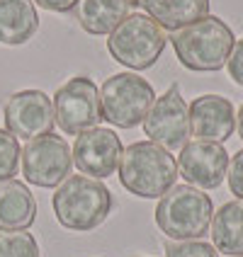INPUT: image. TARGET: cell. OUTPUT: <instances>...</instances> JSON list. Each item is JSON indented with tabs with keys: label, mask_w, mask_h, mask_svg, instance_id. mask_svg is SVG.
<instances>
[{
	"label": "cell",
	"mask_w": 243,
	"mask_h": 257,
	"mask_svg": "<svg viewBox=\"0 0 243 257\" xmlns=\"http://www.w3.org/2000/svg\"><path fill=\"white\" fill-rule=\"evenodd\" d=\"M143 134L151 143H158L166 151H178L187 143L190 134V112L180 95V87L173 85L160 97L153 100L143 119Z\"/></svg>",
	"instance_id": "cell-9"
},
{
	"label": "cell",
	"mask_w": 243,
	"mask_h": 257,
	"mask_svg": "<svg viewBox=\"0 0 243 257\" xmlns=\"http://www.w3.org/2000/svg\"><path fill=\"white\" fill-rule=\"evenodd\" d=\"M0 257H42L37 238L27 230L0 233Z\"/></svg>",
	"instance_id": "cell-19"
},
{
	"label": "cell",
	"mask_w": 243,
	"mask_h": 257,
	"mask_svg": "<svg viewBox=\"0 0 243 257\" xmlns=\"http://www.w3.org/2000/svg\"><path fill=\"white\" fill-rule=\"evenodd\" d=\"M226 68H229L231 80L236 85H243V39H238V42L233 44L229 61H226Z\"/></svg>",
	"instance_id": "cell-23"
},
{
	"label": "cell",
	"mask_w": 243,
	"mask_h": 257,
	"mask_svg": "<svg viewBox=\"0 0 243 257\" xmlns=\"http://www.w3.org/2000/svg\"><path fill=\"white\" fill-rule=\"evenodd\" d=\"M166 257H219V252L204 240H178L166 245Z\"/></svg>",
	"instance_id": "cell-21"
},
{
	"label": "cell",
	"mask_w": 243,
	"mask_h": 257,
	"mask_svg": "<svg viewBox=\"0 0 243 257\" xmlns=\"http://www.w3.org/2000/svg\"><path fill=\"white\" fill-rule=\"evenodd\" d=\"M124 153V146L112 128L95 126L75 136L71 148L73 165L80 170V175H90L93 180H105L115 175L119 168V160Z\"/></svg>",
	"instance_id": "cell-11"
},
{
	"label": "cell",
	"mask_w": 243,
	"mask_h": 257,
	"mask_svg": "<svg viewBox=\"0 0 243 257\" xmlns=\"http://www.w3.org/2000/svg\"><path fill=\"white\" fill-rule=\"evenodd\" d=\"M73 156L63 136L46 134L22 148V175L29 185L54 189L71 177Z\"/></svg>",
	"instance_id": "cell-8"
},
{
	"label": "cell",
	"mask_w": 243,
	"mask_h": 257,
	"mask_svg": "<svg viewBox=\"0 0 243 257\" xmlns=\"http://www.w3.org/2000/svg\"><path fill=\"white\" fill-rule=\"evenodd\" d=\"M214 204L192 185L171 187L156 206V226L173 240H200L212 226Z\"/></svg>",
	"instance_id": "cell-4"
},
{
	"label": "cell",
	"mask_w": 243,
	"mask_h": 257,
	"mask_svg": "<svg viewBox=\"0 0 243 257\" xmlns=\"http://www.w3.org/2000/svg\"><path fill=\"white\" fill-rule=\"evenodd\" d=\"M54 214L56 221L68 230L88 233L100 228L112 211V192L88 175H71L66 182L56 187L54 194Z\"/></svg>",
	"instance_id": "cell-2"
},
{
	"label": "cell",
	"mask_w": 243,
	"mask_h": 257,
	"mask_svg": "<svg viewBox=\"0 0 243 257\" xmlns=\"http://www.w3.org/2000/svg\"><path fill=\"white\" fill-rule=\"evenodd\" d=\"M190 112V134L197 136V141L224 143L231 139L236 128V109L221 95H202L187 104Z\"/></svg>",
	"instance_id": "cell-13"
},
{
	"label": "cell",
	"mask_w": 243,
	"mask_h": 257,
	"mask_svg": "<svg viewBox=\"0 0 243 257\" xmlns=\"http://www.w3.org/2000/svg\"><path fill=\"white\" fill-rule=\"evenodd\" d=\"M212 240L216 252L229 257H243V201H226L212 216Z\"/></svg>",
	"instance_id": "cell-18"
},
{
	"label": "cell",
	"mask_w": 243,
	"mask_h": 257,
	"mask_svg": "<svg viewBox=\"0 0 243 257\" xmlns=\"http://www.w3.org/2000/svg\"><path fill=\"white\" fill-rule=\"evenodd\" d=\"M129 5H139V0H127Z\"/></svg>",
	"instance_id": "cell-26"
},
{
	"label": "cell",
	"mask_w": 243,
	"mask_h": 257,
	"mask_svg": "<svg viewBox=\"0 0 243 257\" xmlns=\"http://www.w3.org/2000/svg\"><path fill=\"white\" fill-rule=\"evenodd\" d=\"M139 5L163 32H178L209 15V0H139Z\"/></svg>",
	"instance_id": "cell-15"
},
{
	"label": "cell",
	"mask_w": 243,
	"mask_h": 257,
	"mask_svg": "<svg viewBox=\"0 0 243 257\" xmlns=\"http://www.w3.org/2000/svg\"><path fill=\"white\" fill-rule=\"evenodd\" d=\"M34 3L42 5L44 10H49V13H71L78 5V0H34Z\"/></svg>",
	"instance_id": "cell-24"
},
{
	"label": "cell",
	"mask_w": 243,
	"mask_h": 257,
	"mask_svg": "<svg viewBox=\"0 0 243 257\" xmlns=\"http://www.w3.org/2000/svg\"><path fill=\"white\" fill-rule=\"evenodd\" d=\"M51 104L54 121L68 136H80L83 131H90L102 121L100 90L88 75H75L66 80L54 92Z\"/></svg>",
	"instance_id": "cell-7"
},
{
	"label": "cell",
	"mask_w": 243,
	"mask_h": 257,
	"mask_svg": "<svg viewBox=\"0 0 243 257\" xmlns=\"http://www.w3.org/2000/svg\"><path fill=\"white\" fill-rule=\"evenodd\" d=\"M127 15V0H78L75 5V17L80 27L95 37H102V34L110 37Z\"/></svg>",
	"instance_id": "cell-17"
},
{
	"label": "cell",
	"mask_w": 243,
	"mask_h": 257,
	"mask_svg": "<svg viewBox=\"0 0 243 257\" xmlns=\"http://www.w3.org/2000/svg\"><path fill=\"white\" fill-rule=\"evenodd\" d=\"M226 177H229L231 194H236V199L243 201V148L238 151V153H233V158L229 160Z\"/></svg>",
	"instance_id": "cell-22"
},
{
	"label": "cell",
	"mask_w": 243,
	"mask_h": 257,
	"mask_svg": "<svg viewBox=\"0 0 243 257\" xmlns=\"http://www.w3.org/2000/svg\"><path fill=\"white\" fill-rule=\"evenodd\" d=\"M20 141L15 139L8 128H0V182L13 180L20 170Z\"/></svg>",
	"instance_id": "cell-20"
},
{
	"label": "cell",
	"mask_w": 243,
	"mask_h": 257,
	"mask_svg": "<svg viewBox=\"0 0 243 257\" xmlns=\"http://www.w3.org/2000/svg\"><path fill=\"white\" fill-rule=\"evenodd\" d=\"M171 44L175 49L178 61L187 71L214 73L226 66L236 39L224 20L207 15L195 25H187V27L173 32Z\"/></svg>",
	"instance_id": "cell-3"
},
{
	"label": "cell",
	"mask_w": 243,
	"mask_h": 257,
	"mask_svg": "<svg viewBox=\"0 0 243 257\" xmlns=\"http://www.w3.org/2000/svg\"><path fill=\"white\" fill-rule=\"evenodd\" d=\"M39 29V13L32 0H0V44H27Z\"/></svg>",
	"instance_id": "cell-16"
},
{
	"label": "cell",
	"mask_w": 243,
	"mask_h": 257,
	"mask_svg": "<svg viewBox=\"0 0 243 257\" xmlns=\"http://www.w3.org/2000/svg\"><path fill=\"white\" fill-rule=\"evenodd\" d=\"M229 160L231 158L221 143L190 141L180 148L178 172L185 177L187 185L197 189H216L226 177Z\"/></svg>",
	"instance_id": "cell-12"
},
{
	"label": "cell",
	"mask_w": 243,
	"mask_h": 257,
	"mask_svg": "<svg viewBox=\"0 0 243 257\" xmlns=\"http://www.w3.org/2000/svg\"><path fill=\"white\" fill-rule=\"evenodd\" d=\"M119 182L129 194L141 199H160L178 180V160L158 143L136 141L122 153Z\"/></svg>",
	"instance_id": "cell-1"
},
{
	"label": "cell",
	"mask_w": 243,
	"mask_h": 257,
	"mask_svg": "<svg viewBox=\"0 0 243 257\" xmlns=\"http://www.w3.org/2000/svg\"><path fill=\"white\" fill-rule=\"evenodd\" d=\"M168 44L166 32L143 13L127 15L107 39V51L131 71H146L156 63Z\"/></svg>",
	"instance_id": "cell-5"
},
{
	"label": "cell",
	"mask_w": 243,
	"mask_h": 257,
	"mask_svg": "<svg viewBox=\"0 0 243 257\" xmlns=\"http://www.w3.org/2000/svg\"><path fill=\"white\" fill-rule=\"evenodd\" d=\"M5 126L15 139H39L51 134L54 128V104L51 97L42 90H22L8 97L3 107Z\"/></svg>",
	"instance_id": "cell-10"
},
{
	"label": "cell",
	"mask_w": 243,
	"mask_h": 257,
	"mask_svg": "<svg viewBox=\"0 0 243 257\" xmlns=\"http://www.w3.org/2000/svg\"><path fill=\"white\" fill-rule=\"evenodd\" d=\"M37 221V201L20 180L0 182V233L27 230Z\"/></svg>",
	"instance_id": "cell-14"
},
{
	"label": "cell",
	"mask_w": 243,
	"mask_h": 257,
	"mask_svg": "<svg viewBox=\"0 0 243 257\" xmlns=\"http://www.w3.org/2000/svg\"><path fill=\"white\" fill-rule=\"evenodd\" d=\"M236 128H238V136H241V141H243V104H241V109H238V114H236Z\"/></svg>",
	"instance_id": "cell-25"
},
{
	"label": "cell",
	"mask_w": 243,
	"mask_h": 257,
	"mask_svg": "<svg viewBox=\"0 0 243 257\" xmlns=\"http://www.w3.org/2000/svg\"><path fill=\"white\" fill-rule=\"evenodd\" d=\"M156 92L151 83L136 73H115L110 75L100 90L102 119L112 126L134 128L143 124Z\"/></svg>",
	"instance_id": "cell-6"
}]
</instances>
